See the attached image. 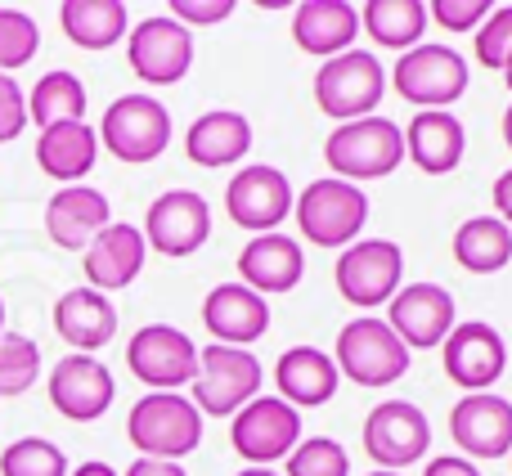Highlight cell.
I'll return each mask as SVG.
<instances>
[{
  "instance_id": "1",
  "label": "cell",
  "mask_w": 512,
  "mask_h": 476,
  "mask_svg": "<svg viewBox=\"0 0 512 476\" xmlns=\"http://www.w3.org/2000/svg\"><path fill=\"white\" fill-rule=\"evenodd\" d=\"M126 441L140 450V459L180 463L203 445V414L180 391H149L126 414Z\"/></svg>"
},
{
  "instance_id": "2",
  "label": "cell",
  "mask_w": 512,
  "mask_h": 476,
  "mask_svg": "<svg viewBox=\"0 0 512 476\" xmlns=\"http://www.w3.org/2000/svg\"><path fill=\"white\" fill-rule=\"evenodd\" d=\"M324 162L337 180H382L405 162V135L391 117H355V122L333 126L324 140Z\"/></svg>"
},
{
  "instance_id": "3",
  "label": "cell",
  "mask_w": 512,
  "mask_h": 476,
  "mask_svg": "<svg viewBox=\"0 0 512 476\" xmlns=\"http://www.w3.org/2000/svg\"><path fill=\"white\" fill-rule=\"evenodd\" d=\"M297 230L306 234V243L315 247H351L360 243V230L369 225V194L351 180H310L292 203Z\"/></svg>"
},
{
  "instance_id": "4",
  "label": "cell",
  "mask_w": 512,
  "mask_h": 476,
  "mask_svg": "<svg viewBox=\"0 0 512 476\" xmlns=\"http://www.w3.org/2000/svg\"><path fill=\"white\" fill-rule=\"evenodd\" d=\"M333 364L337 378H351L355 387H391V382L405 378L409 351L387 328V319L360 315L351 324H342V333H337Z\"/></svg>"
},
{
  "instance_id": "5",
  "label": "cell",
  "mask_w": 512,
  "mask_h": 476,
  "mask_svg": "<svg viewBox=\"0 0 512 476\" xmlns=\"http://www.w3.org/2000/svg\"><path fill=\"white\" fill-rule=\"evenodd\" d=\"M387 95V72H382L378 54L369 50H346L319 63L315 72V104L324 117L355 122V117H373V108Z\"/></svg>"
},
{
  "instance_id": "6",
  "label": "cell",
  "mask_w": 512,
  "mask_h": 476,
  "mask_svg": "<svg viewBox=\"0 0 512 476\" xmlns=\"http://www.w3.org/2000/svg\"><path fill=\"white\" fill-rule=\"evenodd\" d=\"M265 369L252 351L243 346H203L198 351V378L194 387V409L212 418H234L243 405H252L261 396Z\"/></svg>"
},
{
  "instance_id": "7",
  "label": "cell",
  "mask_w": 512,
  "mask_h": 476,
  "mask_svg": "<svg viewBox=\"0 0 512 476\" xmlns=\"http://www.w3.org/2000/svg\"><path fill=\"white\" fill-rule=\"evenodd\" d=\"M99 144L113 153L117 162H131V167H144L158 153H167L171 144V113L162 99L153 95H122L104 108L99 117Z\"/></svg>"
},
{
  "instance_id": "8",
  "label": "cell",
  "mask_w": 512,
  "mask_h": 476,
  "mask_svg": "<svg viewBox=\"0 0 512 476\" xmlns=\"http://www.w3.org/2000/svg\"><path fill=\"white\" fill-rule=\"evenodd\" d=\"M396 95L418 104L423 113H450L454 99L468 90V59L454 45H414L391 68Z\"/></svg>"
},
{
  "instance_id": "9",
  "label": "cell",
  "mask_w": 512,
  "mask_h": 476,
  "mask_svg": "<svg viewBox=\"0 0 512 476\" xmlns=\"http://www.w3.org/2000/svg\"><path fill=\"white\" fill-rule=\"evenodd\" d=\"M337 292L342 301L360 310H378L382 301H391L400 292V279H405V252L391 238H360V243L342 247L337 256Z\"/></svg>"
},
{
  "instance_id": "10",
  "label": "cell",
  "mask_w": 512,
  "mask_h": 476,
  "mask_svg": "<svg viewBox=\"0 0 512 476\" xmlns=\"http://www.w3.org/2000/svg\"><path fill=\"white\" fill-rule=\"evenodd\" d=\"M126 59L135 77L149 86H176L194 68V32L171 14H153L126 32Z\"/></svg>"
},
{
  "instance_id": "11",
  "label": "cell",
  "mask_w": 512,
  "mask_h": 476,
  "mask_svg": "<svg viewBox=\"0 0 512 476\" xmlns=\"http://www.w3.org/2000/svg\"><path fill=\"white\" fill-rule=\"evenodd\" d=\"M432 450V423L414 400H382L364 418V454L382 472H400Z\"/></svg>"
},
{
  "instance_id": "12",
  "label": "cell",
  "mask_w": 512,
  "mask_h": 476,
  "mask_svg": "<svg viewBox=\"0 0 512 476\" xmlns=\"http://www.w3.org/2000/svg\"><path fill=\"white\" fill-rule=\"evenodd\" d=\"M126 369L153 391H180L198 378V346L176 324H144L126 342Z\"/></svg>"
},
{
  "instance_id": "13",
  "label": "cell",
  "mask_w": 512,
  "mask_h": 476,
  "mask_svg": "<svg viewBox=\"0 0 512 476\" xmlns=\"http://www.w3.org/2000/svg\"><path fill=\"white\" fill-rule=\"evenodd\" d=\"M301 441V414L283 405L279 396H256L234 414L230 445L248 468H270V463L288 459Z\"/></svg>"
},
{
  "instance_id": "14",
  "label": "cell",
  "mask_w": 512,
  "mask_h": 476,
  "mask_svg": "<svg viewBox=\"0 0 512 476\" xmlns=\"http://www.w3.org/2000/svg\"><path fill=\"white\" fill-rule=\"evenodd\" d=\"M292 194L288 176L270 162H252V167L234 171V180L225 185V212L239 230L252 234H279V225L292 216Z\"/></svg>"
},
{
  "instance_id": "15",
  "label": "cell",
  "mask_w": 512,
  "mask_h": 476,
  "mask_svg": "<svg viewBox=\"0 0 512 476\" xmlns=\"http://www.w3.org/2000/svg\"><path fill=\"white\" fill-rule=\"evenodd\" d=\"M140 234L153 252L171 256V261L194 256L198 247L212 238V207H207V198L194 194V189H167V194H158L149 203Z\"/></svg>"
},
{
  "instance_id": "16",
  "label": "cell",
  "mask_w": 512,
  "mask_h": 476,
  "mask_svg": "<svg viewBox=\"0 0 512 476\" xmlns=\"http://www.w3.org/2000/svg\"><path fill=\"white\" fill-rule=\"evenodd\" d=\"M441 360H445V378L454 387L472 391H490L508 369V346L499 337L495 324L486 319H468V324H454L450 337L441 342Z\"/></svg>"
},
{
  "instance_id": "17",
  "label": "cell",
  "mask_w": 512,
  "mask_h": 476,
  "mask_svg": "<svg viewBox=\"0 0 512 476\" xmlns=\"http://www.w3.org/2000/svg\"><path fill=\"white\" fill-rule=\"evenodd\" d=\"M454 324V297L441 283H400V292L387 301V328L405 342V351H432Z\"/></svg>"
},
{
  "instance_id": "18",
  "label": "cell",
  "mask_w": 512,
  "mask_h": 476,
  "mask_svg": "<svg viewBox=\"0 0 512 476\" xmlns=\"http://www.w3.org/2000/svg\"><path fill=\"white\" fill-rule=\"evenodd\" d=\"M113 396H117V382L95 355L72 351L50 369V405L68 423H95V418H104Z\"/></svg>"
},
{
  "instance_id": "19",
  "label": "cell",
  "mask_w": 512,
  "mask_h": 476,
  "mask_svg": "<svg viewBox=\"0 0 512 476\" xmlns=\"http://www.w3.org/2000/svg\"><path fill=\"white\" fill-rule=\"evenodd\" d=\"M450 436L472 459H508L512 454V405L495 391H472L450 409Z\"/></svg>"
},
{
  "instance_id": "20",
  "label": "cell",
  "mask_w": 512,
  "mask_h": 476,
  "mask_svg": "<svg viewBox=\"0 0 512 476\" xmlns=\"http://www.w3.org/2000/svg\"><path fill=\"white\" fill-rule=\"evenodd\" d=\"M144 256H149V243H144L140 225H126V221L104 225V230L90 238L86 261H81V270H86V288L104 292V297L108 292L131 288L144 270Z\"/></svg>"
},
{
  "instance_id": "21",
  "label": "cell",
  "mask_w": 512,
  "mask_h": 476,
  "mask_svg": "<svg viewBox=\"0 0 512 476\" xmlns=\"http://www.w3.org/2000/svg\"><path fill=\"white\" fill-rule=\"evenodd\" d=\"M203 328L216 337V346H248L270 333V301L256 297L243 283H216L203 297Z\"/></svg>"
},
{
  "instance_id": "22",
  "label": "cell",
  "mask_w": 512,
  "mask_h": 476,
  "mask_svg": "<svg viewBox=\"0 0 512 476\" xmlns=\"http://www.w3.org/2000/svg\"><path fill=\"white\" fill-rule=\"evenodd\" d=\"M306 274V256L292 234H252V243L239 252V283L256 297L292 292Z\"/></svg>"
},
{
  "instance_id": "23",
  "label": "cell",
  "mask_w": 512,
  "mask_h": 476,
  "mask_svg": "<svg viewBox=\"0 0 512 476\" xmlns=\"http://www.w3.org/2000/svg\"><path fill=\"white\" fill-rule=\"evenodd\" d=\"M104 225H113V207L90 185H63L45 203V234L63 252H86L90 238L104 230Z\"/></svg>"
},
{
  "instance_id": "24",
  "label": "cell",
  "mask_w": 512,
  "mask_h": 476,
  "mask_svg": "<svg viewBox=\"0 0 512 476\" xmlns=\"http://www.w3.org/2000/svg\"><path fill=\"white\" fill-rule=\"evenodd\" d=\"M337 364L328 351H319V346H288V351L279 355V364H274V387H279V400L283 405H292L301 414V409H319L328 405V400L337 396Z\"/></svg>"
},
{
  "instance_id": "25",
  "label": "cell",
  "mask_w": 512,
  "mask_h": 476,
  "mask_svg": "<svg viewBox=\"0 0 512 476\" xmlns=\"http://www.w3.org/2000/svg\"><path fill=\"white\" fill-rule=\"evenodd\" d=\"M54 333L77 355H95L117 337V306L95 288H68L54 301Z\"/></svg>"
},
{
  "instance_id": "26",
  "label": "cell",
  "mask_w": 512,
  "mask_h": 476,
  "mask_svg": "<svg viewBox=\"0 0 512 476\" xmlns=\"http://www.w3.org/2000/svg\"><path fill=\"white\" fill-rule=\"evenodd\" d=\"M355 36H360V9L346 0H301L292 14V41L319 59L346 54Z\"/></svg>"
},
{
  "instance_id": "27",
  "label": "cell",
  "mask_w": 512,
  "mask_h": 476,
  "mask_svg": "<svg viewBox=\"0 0 512 476\" xmlns=\"http://www.w3.org/2000/svg\"><path fill=\"white\" fill-rule=\"evenodd\" d=\"M185 153L189 162L207 171H221V167H234L252 153V122L234 108H212V113L194 117L185 135Z\"/></svg>"
},
{
  "instance_id": "28",
  "label": "cell",
  "mask_w": 512,
  "mask_h": 476,
  "mask_svg": "<svg viewBox=\"0 0 512 476\" xmlns=\"http://www.w3.org/2000/svg\"><path fill=\"white\" fill-rule=\"evenodd\" d=\"M400 135H405V158L427 176L459 171L463 153H468V131L450 113H418Z\"/></svg>"
},
{
  "instance_id": "29",
  "label": "cell",
  "mask_w": 512,
  "mask_h": 476,
  "mask_svg": "<svg viewBox=\"0 0 512 476\" xmlns=\"http://www.w3.org/2000/svg\"><path fill=\"white\" fill-rule=\"evenodd\" d=\"M99 162V135L90 122H63L45 126L36 140V167L59 185H81Z\"/></svg>"
},
{
  "instance_id": "30",
  "label": "cell",
  "mask_w": 512,
  "mask_h": 476,
  "mask_svg": "<svg viewBox=\"0 0 512 476\" xmlns=\"http://www.w3.org/2000/svg\"><path fill=\"white\" fill-rule=\"evenodd\" d=\"M126 5L122 0H63L59 5V27L72 45L81 50H108L126 36Z\"/></svg>"
},
{
  "instance_id": "31",
  "label": "cell",
  "mask_w": 512,
  "mask_h": 476,
  "mask_svg": "<svg viewBox=\"0 0 512 476\" xmlns=\"http://www.w3.org/2000/svg\"><path fill=\"white\" fill-rule=\"evenodd\" d=\"M427 5L423 0H369L360 5V27L373 36V45H387V50H414L423 45L427 32Z\"/></svg>"
},
{
  "instance_id": "32",
  "label": "cell",
  "mask_w": 512,
  "mask_h": 476,
  "mask_svg": "<svg viewBox=\"0 0 512 476\" xmlns=\"http://www.w3.org/2000/svg\"><path fill=\"white\" fill-rule=\"evenodd\" d=\"M454 261L468 274H499L512 261V230L499 216H472L454 230Z\"/></svg>"
},
{
  "instance_id": "33",
  "label": "cell",
  "mask_w": 512,
  "mask_h": 476,
  "mask_svg": "<svg viewBox=\"0 0 512 476\" xmlns=\"http://www.w3.org/2000/svg\"><path fill=\"white\" fill-rule=\"evenodd\" d=\"M27 122L45 126H63V122H86V86H81L77 72L54 68L27 95Z\"/></svg>"
},
{
  "instance_id": "34",
  "label": "cell",
  "mask_w": 512,
  "mask_h": 476,
  "mask_svg": "<svg viewBox=\"0 0 512 476\" xmlns=\"http://www.w3.org/2000/svg\"><path fill=\"white\" fill-rule=\"evenodd\" d=\"M0 476H68V454L45 436H23V441L5 445Z\"/></svg>"
},
{
  "instance_id": "35",
  "label": "cell",
  "mask_w": 512,
  "mask_h": 476,
  "mask_svg": "<svg viewBox=\"0 0 512 476\" xmlns=\"http://www.w3.org/2000/svg\"><path fill=\"white\" fill-rule=\"evenodd\" d=\"M41 373V346L23 333H0V396H23Z\"/></svg>"
},
{
  "instance_id": "36",
  "label": "cell",
  "mask_w": 512,
  "mask_h": 476,
  "mask_svg": "<svg viewBox=\"0 0 512 476\" xmlns=\"http://www.w3.org/2000/svg\"><path fill=\"white\" fill-rule=\"evenodd\" d=\"M283 463H288L283 476H351V459H346V450L333 441V436L297 441V450H292Z\"/></svg>"
},
{
  "instance_id": "37",
  "label": "cell",
  "mask_w": 512,
  "mask_h": 476,
  "mask_svg": "<svg viewBox=\"0 0 512 476\" xmlns=\"http://www.w3.org/2000/svg\"><path fill=\"white\" fill-rule=\"evenodd\" d=\"M41 50V27L23 9H0V72H14L36 59Z\"/></svg>"
},
{
  "instance_id": "38",
  "label": "cell",
  "mask_w": 512,
  "mask_h": 476,
  "mask_svg": "<svg viewBox=\"0 0 512 476\" xmlns=\"http://www.w3.org/2000/svg\"><path fill=\"white\" fill-rule=\"evenodd\" d=\"M477 63L490 72H504V63L512 59V5H495L486 14V23L477 27Z\"/></svg>"
},
{
  "instance_id": "39",
  "label": "cell",
  "mask_w": 512,
  "mask_h": 476,
  "mask_svg": "<svg viewBox=\"0 0 512 476\" xmlns=\"http://www.w3.org/2000/svg\"><path fill=\"white\" fill-rule=\"evenodd\" d=\"M490 9H495L490 0H432L427 18H436L445 32H477Z\"/></svg>"
},
{
  "instance_id": "40",
  "label": "cell",
  "mask_w": 512,
  "mask_h": 476,
  "mask_svg": "<svg viewBox=\"0 0 512 476\" xmlns=\"http://www.w3.org/2000/svg\"><path fill=\"white\" fill-rule=\"evenodd\" d=\"M27 131V95L9 72H0V144L18 140Z\"/></svg>"
},
{
  "instance_id": "41",
  "label": "cell",
  "mask_w": 512,
  "mask_h": 476,
  "mask_svg": "<svg viewBox=\"0 0 512 476\" xmlns=\"http://www.w3.org/2000/svg\"><path fill=\"white\" fill-rule=\"evenodd\" d=\"M167 9L180 27H216L234 14V0H171Z\"/></svg>"
},
{
  "instance_id": "42",
  "label": "cell",
  "mask_w": 512,
  "mask_h": 476,
  "mask_svg": "<svg viewBox=\"0 0 512 476\" xmlns=\"http://www.w3.org/2000/svg\"><path fill=\"white\" fill-rule=\"evenodd\" d=\"M423 476H481V472H477V463L459 459V454H445V459H432V463H427Z\"/></svg>"
},
{
  "instance_id": "43",
  "label": "cell",
  "mask_w": 512,
  "mask_h": 476,
  "mask_svg": "<svg viewBox=\"0 0 512 476\" xmlns=\"http://www.w3.org/2000/svg\"><path fill=\"white\" fill-rule=\"evenodd\" d=\"M490 194H495V216L512 230V167L495 180V189H490Z\"/></svg>"
},
{
  "instance_id": "44",
  "label": "cell",
  "mask_w": 512,
  "mask_h": 476,
  "mask_svg": "<svg viewBox=\"0 0 512 476\" xmlns=\"http://www.w3.org/2000/svg\"><path fill=\"white\" fill-rule=\"evenodd\" d=\"M126 476H189L180 463H162V459H135Z\"/></svg>"
},
{
  "instance_id": "45",
  "label": "cell",
  "mask_w": 512,
  "mask_h": 476,
  "mask_svg": "<svg viewBox=\"0 0 512 476\" xmlns=\"http://www.w3.org/2000/svg\"><path fill=\"white\" fill-rule=\"evenodd\" d=\"M68 476H122V472H117L113 463H104V459H86L81 468H72Z\"/></svg>"
},
{
  "instance_id": "46",
  "label": "cell",
  "mask_w": 512,
  "mask_h": 476,
  "mask_svg": "<svg viewBox=\"0 0 512 476\" xmlns=\"http://www.w3.org/2000/svg\"><path fill=\"white\" fill-rule=\"evenodd\" d=\"M504 144L512 149V104H508V113H504Z\"/></svg>"
},
{
  "instance_id": "47",
  "label": "cell",
  "mask_w": 512,
  "mask_h": 476,
  "mask_svg": "<svg viewBox=\"0 0 512 476\" xmlns=\"http://www.w3.org/2000/svg\"><path fill=\"white\" fill-rule=\"evenodd\" d=\"M234 476H279L274 468H243V472H234Z\"/></svg>"
},
{
  "instance_id": "48",
  "label": "cell",
  "mask_w": 512,
  "mask_h": 476,
  "mask_svg": "<svg viewBox=\"0 0 512 476\" xmlns=\"http://www.w3.org/2000/svg\"><path fill=\"white\" fill-rule=\"evenodd\" d=\"M504 86H508V90H512V59H508V63H504Z\"/></svg>"
},
{
  "instance_id": "49",
  "label": "cell",
  "mask_w": 512,
  "mask_h": 476,
  "mask_svg": "<svg viewBox=\"0 0 512 476\" xmlns=\"http://www.w3.org/2000/svg\"><path fill=\"white\" fill-rule=\"evenodd\" d=\"M369 476H400V472H382V468H373Z\"/></svg>"
},
{
  "instance_id": "50",
  "label": "cell",
  "mask_w": 512,
  "mask_h": 476,
  "mask_svg": "<svg viewBox=\"0 0 512 476\" xmlns=\"http://www.w3.org/2000/svg\"><path fill=\"white\" fill-rule=\"evenodd\" d=\"M0 333H5V301H0Z\"/></svg>"
}]
</instances>
